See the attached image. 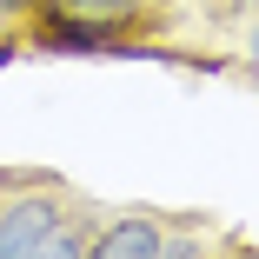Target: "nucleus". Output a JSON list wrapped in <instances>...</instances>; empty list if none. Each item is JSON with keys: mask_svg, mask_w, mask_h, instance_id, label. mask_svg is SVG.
Segmentation results:
<instances>
[{"mask_svg": "<svg viewBox=\"0 0 259 259\" xmlns=\"http://www.w3.org/2000/svg\"><path fill=\"white\" fill-rule=\"evenodd\" d=\"M54 233H60V206L54 199H14L0 213V259H40Z\"/></svg>", "mask_w": 259, "mask_h": 259, "instance_id": "f257e3e1", "label": "nucleus"}, {"mask_svg": "<svg viewBox=\"0 0 259 259\" xmlns=\"http://www.w3.org/2000/svg\"><path fill=\"white\" fill-rule=\"evenodd\" d=\"M40 47H54V54H120L113 33L100 27V20H80V14L47 20V27H40Z\"/></svg>", "mask_w": 259, "mask_h": 259, "instance_id": "f03ea898", "label": "nucleus"}, {"mask_svg": "<svg viewBox=\"0 0 259 259\" xmlns=\"http://www.w3.org/2000/svg\"><path fill=\"white\" fill-rule=\"evenodd\" d=\"M160 246H166V239L153 233V220H120L113 233H100L87 252H93V259H160Z\"/></svg>", "mask_w": 259, "mask_h": 259, "instance_id": "7ed1b4c3", "label": "nucleus"}, {"mask_svg": "<svg viewBox=\"0 0 259 259\" xmlns=\"http://www.w3.org/2000/svg\"><path fill=\"white\" fill-rule=\"evenodd\" d=\"M60 14H80V20H100V27H113L133 14V0H54Z\"/></svg>", "mask_w": 259, "mask_h": 259, "instance_id": "20e7f679", "label": "nucleus"}, {"mask_svg": "<svg viewBox=\"0 0 259 259\" xmlns=\"http://www.w3.org/2000/svg\"><path fill=\"white\" fill-rule=\"evenodd\" d=\"M14 7H27V0H0V14H14Z\"/></svg>", "mask_w": 259, "mask_h": 259, "instance_id": "39448f33", "label": "nucleus"}, {"mask_svg": "<svg viewBox=\"0 0 259 259\" xmlns=\"http://www.w3.org/2000/svg\"><path fill=\"white\" fill-rule=\"evenodd\" d=\"M252 60H259V33H252Z\"/></svg>", "mask_w": 259, "mask_h": 259, "instance_id": "423d86ee", "label": "nucleus"}]
</instances>
